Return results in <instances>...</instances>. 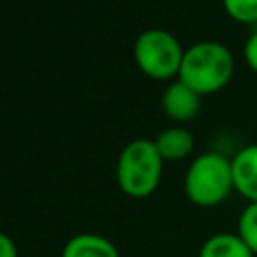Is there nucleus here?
Returning <instances> with one entry per match:
<instances>
[{
  "label": "nucleus",
  "mask_w": 257,
  "mask_h": 257,
  "mask_svg": "<svg viewBox=\"0 0 257 257\" xmlns=\"http://www.w3.org/2000/svg\"><path fill=\"white\" fill-rule=\"evenodd\" d=\"M181 42L167 30L149 28L135 40L133 56L139 70L153 80H175L183 62Z\"/></svg>",
  "instance_id": "obj_4"
},
{
  "label": "nucleus",
  "mask_w": 257,
  "mask_h": 257,
  "mask_svg": "<svg viewBox=\"0 0 257 257\" xmlns=\"http://www.w3.org/2000/svg\"><path fill=\"white\" fill-rule=\"evenodd\" d=\"M183 187L187 199L197 207L209 209L221 205L235 191L231 159L215 151L201 153L189 165Z\"/></svg>",
  "instance_id": "obj_3"
},
{
  "label": "nucleus",
  "mask_w": 257,
  "mask_h": 257,
  "mask_svg": "<svg viewBox=\"0 0 257 257\" xmlns=\"http://www.w3.org/2000/svg\"><path fill=\"white\" fill-rule=\"evenodd\" d=\"M0 257H18V249H16L14 239L2 231H0Z\"/></svg>",
  "instance_id": "obj_13"
},
{
  "label": "nucleus",
  "mask_w": 257,
  "mask_h": 257,
  "mask_svg": "<svg viewBox=\"0 0 257 257\" xmlns=\"http://www.w3.org/2000/svg\"><path fill=\"white\" fill-rule=\"evenodd\" d=\"M161 108L171 120L189 122L201 110V94L189 88L183 80L175 78L167 84V88L161 94Z\"/></svg>",
  "instance_id": "obj_5"
},
{
  "label": "nucleus",
  "mask_w": 257,
  "mask_h": 257,
  "mask_svg": "<svg viewBox=\"0 0 257 257\" xmlns=\"http://www.w3.org/2000/svg\"><path fill=\"white\" fill-rule=\"evenodd\" d=\"M199 257H255L237 233H215L199 249Z\"/></svg>",
  "instance_id": "obj_9"
},
{
  "label": "nucleus",
  "mask_w": 257,
  "mask_h": 257,
  "mask_svg": "<svg viewBox=\"0 0 257 257\" xmlns=\"http://www.w3.org/2000/svg\"><path fill=\"white\" fill-rule=\"evenodd\" d=\"M60 257H120L112 241L98 233H78L66 241Z\"/></svg>",
  "instance_id": "obj_8"
},
{
  "label": "nucleus",
  "mask_w": 257,
  "mask_h": 257,
  "mask_svg": "<svg viewBox=\"0 0 257 257\" xmlns=\"http://www.w3.org/2000/svg\"><path fill=\"white\" fill-rule=\"evenodd\" d=\"M163 157L151 139H135L124 145L116 161V183L133 199L153 195L163 177Z\"/></svg>",
  "instance_id": "obj_2"
},
{
  "label": "nucleus",
  "mask_w": 257,
  "mask_h": 257,
  "mask_svg": "<svg viewBox=\"0 0 257 257\" xmlns=\"http://www.w3.org/2000/svg\"><path fill=\"white\" fill-rule=\"evenodd\" d=\"M235 72V58L231 50L217 40H201L185 48L179 80H183L197 94H213L229 84Z\"/></svg>",
  "instance_id": "obj_1"
},
{
  "label": "nucleus",
  "mask_w": 257,
  "mask_h": 257,
  "mask_svg": "<svg viewBox=\"0 0 257 257\" xmlns=\"http://www.w3.org/2000/svg\"><path fill=\"white\" fill-rule=\"evenodd\" d=\"M243 56H245V62L249 64V68L257 74V30H253L247 36L245 46H243Z\"/></svg>",
  "instance_id": "obj_12"
},
{
  "label": "nucleus",
  "mask_w": 257,
  "mask_h": 257,
  "mask_svg": "<svg viewBox=\"0 0 257 257\" xmlns=\"http://www.w3.org/2000/svg\"><path fill=\"white\" fill-rule=\"evenodd\" d=\"M225 14L239 24H257V0H221Z\"/></svg>",
  "instance_id": "obj_11"
},
{
  "label": "nucleus",
  "mask_w": 257,
  "mask_h": 257,
  "mask_svg": "<svg viewBox=\"0 0 257 257\" xmlns=\"http://www.w3.org/2000/svg\"><path fill=\"white\" fill-rule=\"evenodd\" d=\"M237 235L257 255V203H247L237 221Z\"/></svg>",
  "instance_id": "obj_10"
},
{
  "label": "nucleus",
  "mask_w": 257,
  "mask_h": 257,
  "mask_svg": "<svg viewBox=\"0 0 257 257\" xmlns=\"http://www.w3.org/2000/svg\"><path fill=\"white\" fill-rule=\"evenodd\" d=\"M233 187L249 203H257V145L239 149L231 159Z\"/></svg>",
  "instance_id": "obj_6"
},
{
  "label": "nucleus",
  "mask_w": 257,
  "mask_h": 257,
  "mask_svg": "<svg viewBox=\"0 0 257 257\" xmlns=\"http://www.w3.org/2000/svg\"><path fill=\"white\" fill-rule=\"evenodd\" d=\"M155 147L161 153L163 161H183L195 149V137L181 124L161 131L155 139Z\"/></svg>",
  "instance_id": "obj_7"
}]
</instances>
